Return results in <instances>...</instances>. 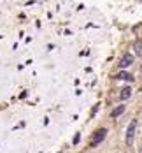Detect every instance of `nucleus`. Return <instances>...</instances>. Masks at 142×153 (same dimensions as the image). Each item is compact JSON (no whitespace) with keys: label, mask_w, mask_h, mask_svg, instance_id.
I'll return each mask as SVG.
<instances>
[{"label":"nucleus","mask_w":142,"mask_h":153,"mask_svg":"<svg viewBox=\"0 0 142 153\" xmlns=\"http://www.w3.org/2000/svg\"><path fill=\"white\" fill-rule=\"evenodd\" d=\"M135 128H137V120H132L128 128H126V144L132 146L133 144V137H135Z\"/></svg>","instance_id":"nucleus-1"},{"label":"nucleus","mask_w":142,"mask_h":153,"mask_svg":"<svg viewBox=\"0 0 142 153\" xmlns=\"http://www.w3.org/2000/svg\"><path fill=\"white\" fill-rule=\"evenodd\" d=\"M105 134H107V130H105V128H98L97 132L93 134V137H91V141H89V146H97L98 143H102L104 137H105Z\"/></svg>","instance_id":"nucleus-2"},{"label":"nucleus","mask_w":142,"mask_h":153,"mask_svg":"<svg viewBox=\"0 0 142 153\" xmlns=\"http://www.w3.org/2000/svg\"><path fill=\"white\" fill-rule=\"evenodd\" d=\"M133 63V56L132 55H125L123 58H121V62H119V67H128V65H132Z\"/></svg>","instance_id":"nucleus-3"},{"label":"nucleus","mask_w":142,"mask_h":153,"mask_svg":"<svg viewBox=\"0 0 142 153\" xmlns=\"http://www.w3.org/2000/svg\"><path fill=\"white\" fill-rule=\"evenodd\" d=\"M125 113V106L121 104V106H117L116 109H112V118H117L119 115H123Z\"/></svg>","instance_id":"nucleus-4"},{"label":"nucleus","mask_w":142,"mask_h":153,"mask_svg":"<svg viewBox=\"0 0 142 153\" xmlns=\"http://www.w3.org/2000/svg\"><path fill=\"white\" fill-rule=\"evenodd\" d=\"M130 95H132V88H123V90H121V93H119L121 100H126V99H130Z\"/></svg>","instance_id":"nucleus-5"},{"label":"nucleus","mask_w":142,"mask_h":153,"mask_svg":"<svg viewBox=\"0 0 142 153\" xmlns=\"http://www.w3.org/2000/svg\"><path fill=\"white\" fill-rule=\"evenodd\" d=\"M116 78H117V79H128V81H133V76H130L128 72H119Z\"/></svg>","instance_id":"nucleus-6"},{"label":"nucleus","mask_w":142,"mask_h":153,"mask_svg":"<svg viewBox=\"0 0 142 153\" xmlns=\"http://www.w3.org/2000/svg\"><path fill=\"white\" fill-rule=\"evenodd\" d=\"M135 51H137V55L142 56V40H139L137 44H135Z\"/></svg>","instance_id":"nucleus-7"}]
</instances>
